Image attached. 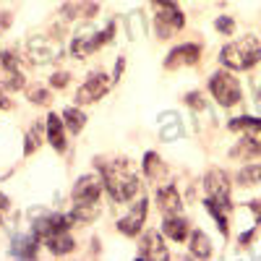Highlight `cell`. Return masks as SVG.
I'll use <instances>...</instances> for the list:
<instances>
[{
	"mask_svg": "<svg viewBox=\"0 0 261 261\" xmlns=\"http://www.w3.org/2000/svg\"><path fill=\"white\" fill-rule=\"evenodd\" d=\"M261 60V39L248 34L238 42H227L220 53V63L230 71H248Z\"/></svg>",
	"mask_w": 261,
	"mask_h": 261,
	"instance_id": "cell-1",
	"label": "cell"
},
{
	"mask_svg": "<svg viewBox=\"0 0 261 261\" xmlns=\"http://www.w3.org/2000/svg\"><path fill=\"white\" fill-rule=\"evenodd\" d=\"M102 183L113 201H134L141 193V180L136 175H130L123 165L102 167Z\"/></svg>",
	"mask_w": 261,
	"mask_h": 261,
	"instance_id": "cell-2",
	"label": "cell"
},
{
	"mask_svg": "<svg viewBox=\"0 0 261 261\" xmlns=\"http://www.w3.org/2000/svg\"><path fill=\"white\" fill-rule=\"evenodd\" d=\"M209 92L212 97L217 99L220 107H232L241 102L243 97V89H241V81L232 76V71H214L212 79H209Z\"/></svg>",
	"mask_w": 261,
	"mask_h": 261,
	"instance_id": "cell-3",
	"label": "cell"
},
{
	"mask_svg": "<svg viewBox=\"0 0 261 261\" xmlns=\"http://www.w3.org/2000/svg\"><path fill=\"white\" fill-rule=\"evenodd\" d=\"M110 81H113V79H110V76H105L102 71L92 73V76L76 89V99H73V102H76L79 107L99 102V99L107 94V89H110Z\"/></svg>",
	"mask_w": 261,
	"mask_h": 261,
	"instance_id": "cell-4",
	"label": "cell"
},
{
	"mask_svg": "<svg viewBox=\"0 0 261 261\" xmlns=\"http://www.w3.org/2000/svg\"><path fill=\"white\" fill-rule=\"evenodd\" d=\"M204 188H206L209 199H214L217 204H222L230 212V178H227L225 170L212 167L206 175H204Z\"/></svg>",
	"mask_w": 261,
	"mask_h": 261,
	"instance_id": "cell-5",
	"label": "cell"
},
{
	"mask_svg": "<svg viewBox=\"0 0 261 261\" xmlns=\"http://www.w3.org/2000/svg\"><path fill=\"white\" fill-rule=\"evenodd\" d=\"M201 60V47L193 45V42H186V45L172 47L165 58V68L175 71V68H191V65H199Z\"/></svg>",
	"mask_w": 261,
	"mask_h": 261,
	"instance_id": "cell-6",
	"label": "cell"
},
{
	"mask_svg": "<svg viewBox=\"0 0 261 261\" xmlns=\"http://www.w3.org/2000/svg\"><path fill=\"white\" fill-rule=\"evenodd\" d=\"M105 191V183L99 175H81L73 186V201L79 204H97L99 201V196Z\"/></svg>",
	"mask_w": 261,
	"mask_h": 261,
	"instance_id": "cell-7",
	"label": "cell"
},
{
	"mask_svg": "<svg viewBox=\"0 0 261 261\" xmlns=\"http://www.w3.org/2000/svg\"><path fill=\"white\" fill-rule=\"evenodd\" d=\"M146 212H149L146 199H139V201H136V206L130 209V212L123 217V220L118 222V230H120L125 238H136V235L141 232L144 222H146Z\"/></svg>",
	"mask_w": 261,
	"mask_h": 261,
	"instance_id": "cell-8",
	"label": "cell"
},
{
	"mask_svg": "<svg viewBox=\"0 0 261 261\" xmlns=\"http://www.w3.org/2000/svg\"><path fill=\"white\" fill-rule=\"evenodd\" d=\"M139 256L141 258H167V246H165V238L157 230H149L144 232L141 243H139Z\"/></svg>",
	"mask_w": 261,
	"mask_h": 261,
	"instance_id": "cell-9",
	"label": "cell"
},
{
	"mask_svg": "<svg viewBox=\"0 0 261 261\" xmlns=\"http://www.w3.org/2000/svg\"><path fill=\"white\" fill-rule=\"evenodd\" d=\"M45 128H47V141L53 144L55 151H65V146H68V141H65V123H63V115H55L50 113L45 118Z\"/></svg>",
	"mask_w": 261,
	"mask_h": 261,
	"instance_id": "cell-10",
	"label": "cell"
},
{
	"mask_svg": "<svg viewBox=\"0 0 261 261\" xmlns=\"http://www.w3.org/2000/svg\"><path fill=\"white\" fill-rule=\"evenodd\" d=\"M162 232L170 238V241L183 243L186 238L191 235V225H188L186 217H180V214H167L165 222H162Z\"/></svg>",
	"mask_w": 261,
	"mask_h": 261,
	"instance_id": "cell-11",
	"label": "cell"
},
{
	"mask_svg": "<svg viewBox=\"0 0 261 261\" xmlns=\"http://www.w3.org/2000/svg\"><path fill=\"white\" fill-rule=\"evenodd\" d=\"M157 204H160V212L167 217V214H180V193L175 186H162L157 191Z\"/></svg>",
	"mask_w": 261,
	"mask_h": 261,
	"instance_id": "cell-12",
	"label": "cell"
},
{
	"mask_svg": "<svg viewBox=\"0 0 261 261\" xmlns=\"http://www.w3.org/2000/svg\"><path fill=\"white\" fill-rule=\"evenodd\" d=\"M45 246L53 256H65V253H71L76 248V241L71 238L68 230H60V232H53V235L45 238Z\"/></svg>",
	"mask_w": 261,
	"mask_h": 261,
	"instance_id": "cell-13",
	"label": "cell"
},
{
	"mask_svg": "<svg viewBox=\"0 0 261 261\" xmlns=\"http://www.w3.org/2000/svg\"><path fill=\"white\" fill-rule=\"evenodd\" d=\"M188 243H191V256H196V258H209L212 256V241L204 230H193L188 235Z\"/></svg>",
	"mask_w": 261,
	"mask_h": 261,
	"instance_id": "cell-14",
	"label": "cell"
},
{
	"mask_svg": "<svg viewBox=\"0 0 261 261\" xmlns=\"http://www.w3.org/2000/svg\"><path fill=\"white\" fill-rule=\"evenodd\" d=\"M47 139V128H45V123H34L29 130H27V139H24V154L27 157H32L34 151L42 146V141Z\"/></svg>",
	"mask_w": 261,
	"mask_h": 261,
	"instance_id": "cell-15",
	"label": "cell"
},
{
	"mask_svg": "<svg viewBox=\"0 0 261 261\" xmlns=\"http://www.w3.org/2000/svg\"><path fill=\"white\" fill-rule=\"evenodd\" d=\"M63 123H65V130H68V134L79 136L84 130V125H86V115L81 113L79 105L76 107H65V110H63Z\"/></svg>",
	"mask_w": 261,
	"mask_h": 261,
	"instance_id": "cell-16",
	"label": "cell"
},
{
	"mask_svg": "<svg viewBox=\"0 0 261 261\" xmlns=\"http://www.w3.org/2000/svg\"><path fill=\"white\" fill-rule=\"evenodd\" d=\"M204 206H206V212L214 217V222H217V227H220V232L227 235V209H225L222 204H217L214 199H209V196H206Z\"/></svg>",
	"mask_w": 261,
	"mask_h": 261,
	"instance_id": "cell-17",
	"label": "cell"
},
{
	"mask_svg": "<svg viewBox=\"0 0 261 261\" xmlns=\"http://www.w3.org/2000/svg\"><path fill=\"white\" fill-rule=\"evenodd\" d=\"M238 183H241L243 188H251V186H258L261 183V165H246L238 170Z\"/></svg>",
	"mask_w": 261,
	"mask_h": 261,
	"instance_id": "cell-18",
	"label": "cell"
},
{
	"mask_svg": "<svg viewBox=\"0 0 261 261\" xmlns=\"http://www.w3.org/2000/svg\"><path fill=\"white\" fill-rule=\"evenodd\" d=\"M97 204H73V212H71V217H73V222H81V225H86V222H94L97 220Z\"/></svg>",
	"mask_w": 261,
	"mask_h": 261,
	"instance_id": "cell-19",
	"label": "cell"
},
{
	"mask_svg": "<svg viewBox=\"0 0 261 261\" xmlns=\"http://www.w3.org/2000/svg\"><path fill=\"white\" fill-rule=\"evenodd\" d=\"M162 157L157 154V151H146V157H144V172H146V178L151 180H157V175H162Z\"/></svg>",
	"mask_w": 261,
	"mask_h": 261,
	"instance_id": "cell-20",
	"label": "cell"
},
{
	"mask_svg": "<svg viewBox=\"0 0 261 261\" xmlns=\"http://www.w3.org/2000/svg\"><path fill=\"white\" fill-rule=\"evenodd\" d=\"M37 241H39V238H37L34 232L27 235V238H18L16 246H13V253H16V256H24V258L37 256Z\"/></svg>",
	"mask_w": 261,
	"mask_h": 261,
	"instance_id": "cell-21",
	"label": "cell"
},
{
	"mask_svg": "<svg viewBox=\"0 0 261 261\" xmlns=\"http://www.w3.org/2000/svg\"><path fill=\"white\" fill-rule=\"evenodd\" d=\"M258 154H261V151H258V146H256L251 139H243L241 144L232 146V151H230L232 160H238V157H241V160H253V157H258Z\"/></svg>",
	"mask_w": 261,
	"mask_h": 261,
	"instance_id": "cell-22",
	"label": "cell"
},
{
	"mask_svg": "<svg viewBox=\"0 0 261 261\" xmlns=\"http://www.w3.org/2000/svg\"><path fill=\"white\" fill-rule=\"evenodd\" d=\"M27 97H29V102H34V105H39V107H45V105L53 102V92L45 89V86H29Z\"/></svg>",
	"mask_w": 261,
	"mask_h": 261,
	"instance_id": "cell-23",
	"label": "cell"
},
{
	"mask_svg": "<svg viewBox=\"0 0 261 261\" xmlns=\"http://www.w3.org/2000/svg\"><path fill=\"white\" fill-rule=\"evenodd\" d=\"M24 86H27L24 73H21V71H8V76L3 81V89L6 92H18V89H24Z\"/></svg>",
	"mask_w": 261,
	"mask_h": 261,
	"instance_id": "cell-24",
	"label": "cell"
},
{
	"mask_svg": "<svg viewBox=\"0 0 261 261\" xmlns=\"http://www.w3.org/2000/svg\"><path fill=\"white\" fill-rule=\"evenodd\" d=\"M113 37H115V21H110L102 32H94V37H92V42H94V50H99L102 45H107V42H113Z\"/></svg>",
	"mask_w": 261,
	"mask_h": 261,
	"instance_id": "cell-25",
	"label": "cell"
},
{
	"mask_svg": "<svg viewBox=\"0 0 261 261\" xmlns=\"http://www.w3.org/2000/svg\"><path fill=\"white\" fill-rule=\"evenodd\" d=\"M0 65L6 68V73H8V71H18V55L11 53V50L0 53Z\"/></svg>",
	"mask_w": 261,
	"mask_h": 261,
	"instance_id": "cell-26",
	"label": "cell"
},
{
	"mask_svg": "<svg viewBox=\"0 0 261 261\" xmlns=\"http://www.w3.org/2000/svg\"><path fill=\"white\" fill-rule=\"evenodd\" d=\"M214 29H217V32H222L225 37H230V34L235 32V21H232L230 16H220V18L214 21Z\"/></svg>",
	"mask_w": 261,
	"mask_h": 261,
	"instance_id": "cell-27",
	"label": "cell"
},
{
	"mask_svg": "<svg viewBox=\"0 0 261 261\" xmlns=\"http://www.w3.org/2000/svg\"><path fill=\"white\" fill-rule=\"evenodd\" d=\"M186 105H188V107H193V110H204V107H206V102H204V94H201V92H188V94H186Z\"/></svg>",
	"mask_w": 261,
	"mask_h": 261,
	"instance_id": "cell-28",
	"label": "cell"
},
{
	"mask_svg": "<svg viewBox=\"0 0 261 261\" xmlns=\"http://www.w3.org/2000/svg\"><path fill=\"white\" fill-rule=\"evenodd\" d=\"M68 73L65 71H58V73H53L50 76V89H65V86H68Z\"/></svg>",
	"mask_w": 261,
	"mask_h": 261,
	"instance_id": "cell-29",
	"label": "cell"
},
{
	"mask_svg": "<svg viewBox=\"0 0 261 261\" xmlns=\"http://www.w3.org/2000/svg\"><path fill=\"white\" fill-rule=\"evenodd\" d=\"M258 227H261V225H253L248 232H243L241 238H238V243H241V246H248V243L253 241V238H256V230H258Z\"/></svg>",
	"mask_w": 261,
	"mask_h": 261,
	"instance_id": "cell-30",
	"label": "cell"
},
{
	"mask_svg": "<svg viewBox=\"0 0 261 261\" xmlns=\"http://www.w3.org/2000/svg\"><path fill=\"white\" fill-rule=\"evenodd\" d=\"M248 209L253 212V222H256V225H261V201H258V199L248 201Z\"/></svg>",
	"mask_w": 261,
	"mask_h": 261,
	"instance_id": "cell-31",
	"label": "cell"
},
{
	"mask_svg": "<svg viewBox=\"0 0 261 261\" xmlns=\"http://www.w3.org/2000/svg\"><path fill=\"white\" fill-rule=\"evenodd\" d=\"M123 71H125V58H118L115 71H113V81H120L123 79Z\"/></svg>",
	"mask_w": 261,
	"mask_h": 261,
	"instance_id": "cell-32",
	"label": "cell"
},
{
	"mask_svg": "<svg viewBox=\"0 0 261 261\" xmlns=\"http://www.w3.org/2000/svg\"><path fill=\"white\" fill-rule=\"evenodd\" d=\"M11 21H13L11 13H0V32H6V29L11 27Z\"/></svg>",
	"mask_w": 261,
	"mask_h": 261,
	"instance_id": "cell-33",
	"label": "cell"
},
{
	"mask_svg": "<svg viewBox=\"0 0 261 261\" xmlns=\"http://www.w3.org/2000/svg\"><path fill=\"white\" fill-rule=\"evenodd\" d=\"M154 8H167V6H178V0H151Z\"/></svg>",
	"mask_w": 261,
	"mask_h": 261,
	"instance_id": "cell-34",
	"label": "cell"
},
{
	"mask_svg": "<svg viewBox=\"0 0 261 261\" xmlns=\"http://www.w3.org/2000/svg\"><path fill=\"white\" fill-rule=\"evenodd\" d=\"M8 107H11V99L6 97V89L0 86V110H8Z\"/></svg>",
	"mask_w": 261,
	"mask_h": 261,
	"instance_id": "cell-35",
	"label": "cell"
},
{
	"mask_svg": "<svg viewBox=\"0 0 261 261\" xmlns=\"http://www.w3.org/2000/svg\"><path fill=\"white\" fill-rule=\"evenodd\" d=\"M6 209H11V201H8V196L0 193V212H6Z\"/></svg>",
	"mask_w": 261,
	"mask_h": 261,
	"instance_id": "cell-36",
	"label": "cell"
},
{
	"mask_svg": "<svg viewBox=\"0 0 261 261\" xmlns=\"http://www.w3.org/2000/svg\"><path fill=\"white\" fill-rule=\"evenodd\" d=\"M253 102H256V110L261 113V86H256V94H253Z\"/></svg>",
	"mask_w": 261,
	"mask_h": 261,
	"instance_id": "cell-37",
	"label": "cell"
}]
</instances>
